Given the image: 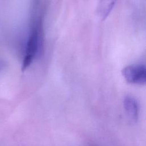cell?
<instances>
[{
	"mask_svg": "<svg viewBox=\"0 0 146 146\" xmlns=\"http://www.w3.org/2000/svg\"><path fill=\"white\" fill-rule=\"evenodd\" d=\"M43 31L40 20L34 22L31 26L26 46L22 70L25 71L31 64L35 57L40 54L43 47Z\"/></svg>",
	"mask_w": 146,
	"mask_h": 146,
	"instance_id": "cell-1",
	"label": "cell"
},
{
	"mask_svg": "<svg viewBox=\"0 0 146 146\" xmlns=\"http://www.w3.org/2000/svg\"><path fill=\"white\" fill-rule=\"evenodd\" d=\"M122 75L130 84H144L146 82V68L143 64H131L124 67Z\"/></svg>",
	"mask_w": 146,
	"mask_h": 146,
	"instance_id": "cell-2",
	"label": "cell"
},
{
	"mask_svg": "<svg viewBox=\"0 0 146 146\" xmlns=\"http://www.w3.org/2000/svg\"><path fill=\"white\" fill-rule=\"evenodd\" d=\"M123 106L129 121L136 123L140 113V106L137 99L131 95H127L124 99Z\"/></svg>",
	"mask_w": 146,
	"mask_h": 146,
	"instance_id": "cell-3",
	"label": "cell"
},
{
	"mask_svg": "<svg viewBox=\"0 0 146 146\" xmlns=\"http://www.w3.org/2000/svg\"><path fill=\"white\" fill-rule=\"evenodd\" d=\"M117 0H100L97 12L99 16L102 19H105L113 9Z\"/></svg>",
	"mask_w": 146,
	"mask_h": 146,
	"instance_id": "cell-4",
	"label": "cell"
}]
</instances>
